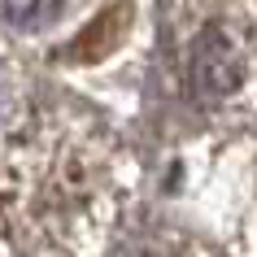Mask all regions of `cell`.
<instances>
[{"mask_svg":"<svg viewBox=\"0 0 257 257\" xmlns=\"http://www.w3.org/2000/svg\"><path fill=\"white\" fill-rule=\"evenodd\" d=\"M188 83L201 100H227L235 87L244 83V66L235 44L227 40L222 27H205L192 40V57H188Z\"/></svg>","mask_w":257,"mask_h":257,"instance_id":"obj_1","label":"cell"},{"mask_svg":"<svg viewBox=\"0 0 257 257\" xmlns=\"http://www.w3.org/2000/svg\"><path fill=\"white\" fill-rule=\"evenodd\" d=\"M44 9H48V0H0V18L14 27H31Z\"/></svg>","mask_w":257,"mask_h":257,"instance_id":"obj_2","label":"cell"}]
</instances>
